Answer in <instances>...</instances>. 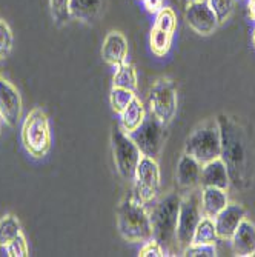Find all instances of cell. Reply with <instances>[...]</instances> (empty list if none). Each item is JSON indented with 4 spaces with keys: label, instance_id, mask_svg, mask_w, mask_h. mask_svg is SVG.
<instances>
[{
    "label": "cell",
    "instance_id": "cell-1",
    "mask_svg": "<svg viewBox=\"0 0 255 257\" xmlns=\"http://www.w3.org/2000/svg\"><path fill=\"white\" fill-rule=\"evenodd\" d=\"M217 123L221 139L220 159L224 162L230 183L241 190L247 186L250 179L252 156L249 137L240 122L227 114H220Z\"/></svg>",
    "mask_w": 255,
    "mask_h": 257
},
{
    "label": "cell",
    "instance_id": "cell-2",
    "mask_svg": "<svg viewBox=\"0 0 255 257\" xmlns=\"http://www.w3.org/2000/svg\"><path fill=\"white\" fill-rule=\"evenodd\" d=\"M181 196L177 193H168L160 197L151 209L152 223V239H155L161 246L172 249L177 245V223L180 211Z\"/></svg>",
    "mask_w": 255,
    "mask_h": 257
},
{
    "label": "cell",
    "instance_id": "cell-3",
    "mask_svg": "<svg viewBox=\"0 0 255 257\" xmlns=\"http://www.w3.org/2000/svg\"><path fill=\"white\" fill-rule=\"evenodd\" d=\"M117 229L120 236L131 243H145L152 239L151 216L143 203L126 197L117 208Z\"/></svg>",
    "mask_w": 255,
    "mask_h": 257
},
{
    "label": "cell",
    "instance_id": "cell-4",
    "mask_svg": "<svg viewBox=\"0 0 255 257\" xmlns=\"http://www.w3.org/2000/svg\"><path fill=\"white\" fill-rule=\"evenodd\" d=\"M22 144L27 153L34 159H43L51 150V125L50 117L42 108H34L23 120Z\"/></svg>",
    "mask_w": 255,
    "mask_h": 257
},
{
    "label": "cell",
    "instance_id": "cell-5",
    "mask_svg": "<svg viewBox=\"0 0 255 257\" xmlns=\"http://www.w3.org/2000/svg\"><path fill=\"white\" fill-rule=\"evenodd\" d=\"M184 153L197 159L201 165L220 157L221 139L220 128L215 120H207L198 125L184 142Z\"/></svg>",
    "mask_w": 255,
    "mask_h": 257
},
{
    "label": "cell",
    "instance_id": "cell-6",
    "mask_svg": "<svg viewBox=\"0 0 255 257\" xmlns=\"http://www.w3.org/2000/svg\"><path fill=\"white\" fill-rule=\"evenodd\" d=\"M111 148L114 165L125 180H134L138 162L143 154L123 128H114L111 133Z\"/></svg>",
    "mask_w": 255,
    "mask_h": 257
},
{
    "label": "cell",
    "instance_id": "cell-7",
    "mask_svg": "<svg viewBox=\"0 0 255 257\" xmlns=\"http://www.w3.org/2000/svg\"><path fill=\"white\" fill-rule=\"evenodd\" d=\"M151 114L163 125H169L178 109V92L171 79H157L149 89Z\"/></svg>",
    "mask_w": 255,
    "mask_h": 257
},
{
    "label": "cell",
    "instance_id": "cell-8",
    "mask_svg": "<svg viewBox=\"0 0 255 257\" xmlns=\"http://www.w3.org/2000/svg\"><path fill=\"white\" fill-rule=\"evenodd\" d=\"M161 188V173L157 159L143 156L134 174V199L148 205L157 199Z\"/></svg>",
    "mask_w": 255,
    "mask_h": 257
},
{
    "label": "cell",
    "instance_id": "cell-9",
    "mask_svg": "<svg viewBox=\"0 0 255 257\" xmlns=\"http://www.w3.org/2000/svg\"><path fill=\"white\" fill-rule=\"evenodd\" d=\"M203 217L200 205V191L192 190L181 196L178 223H177V246L183 251L192 242L197 225Z\"/></svg>",
    "mask_w": 255,
    "mask_h": 257
},
{
    "label": "cell",
    "instance_id": "cell-10",
    "mask_svg": "<svg viewBox=\"0 0 255 257\" xmlns=\"http://www.w3.org/2000/svg\"><path fill=\"white\" fill-rule=\"evenodd\" d=\"M135 145L140 148L142 154L151 159H157L161 154L166 140V125L161 123L152 114H146L143 123L135 131L129 133Z\"/></svg>",
    "mask_w": 255,
    "mask_h": 257
},
{
    "label": "cell",
    "instance_id": "cell-11",
    "mask_svg": "<svg viewBox=\"0 0 255 257\" xmlns=\"http://www.w3.org/2000/svg\"><path fill=\"white\" fill-rule=\"evenodd\" d=\"M184 19L189 28L198 36H211L217 31L220 22L206 0H191L184 5Z\"/></svg>",
    "mask_w": 255,
    "mask_h": 257
},
{
    "label": "cell",
    "instance_id": "cell-12",
    "mask_svg": "<svg viewBox=\"0 0 255 257\" xmlns=\"http://www.w3.org/2000/svg\"><path fill=\"white\" fill-rule=\"evenodd\" d=\"M22 96L7 79L0 77V119L10 128H17L22 119Z\"/></svg>",
    "mask_w": 255,
    "mask_h": 257
},
{
    "label": "cell",
    "instance_id": "cell-13",
    "mask_svg": "<svg viewBox=\"0 0 255 257\" xmlns=\"http://www.w3.org/2000/svg\"><path fill=\"white\" fill-rule=\"evenodd\" d=\"M200 174H201V163L192 156L183 153L177 163L175 180L180 191H192L200 186Z\"/></svg>",
    "mask_w": 255,
    "mask_h": 257
},
{
    "label": "cell",
    "instance_id": "cell-14",
    "mask_svg": "<svg viewBox=\"0 0 255 257\" xmlns=\"http://www.w3.org/2000/svg\"><path fill=\"white\" fill-rule=\"evenodd\" d=\"M243 219H246V209L238 203H227V206L214 219L218 239L230 240Z\"/></svg>",
    "mask_w": 255,
    "mask_h": 257
},
{
    "label": "cell",
    "instance_id": "cell-15",
    "mask_svg": "<svg viewBox=\"0 0 255 257\" xmlns=\"http://www.w3.org/2000/svg\"><path fill=\"white\" fill-rule=\"evenodd\" d=\"M129 46L126 37L120 31H109L103 40L102 57L108 65L119 66L126 62Z\"/></svg>",
    "mask_w": 255,
    "mask_h": 257
},
{
    "label": "cell",
    "instance_id": "cell-16",
    "mask_svg": "<svg viewBox=\"0 0 255 257\" xmlns=\"http://www.w3.org/2000/svg\"><path fill=\"white\" fill-rule=\"evenodd\" d=\"M230 185L229 174L226 170L224 162L218 157L211 162H206L201 165V174H200V188L206 186H214V188L227 190Z\"/></svg>",
    "mask_w": 255,
    "mask_h": 257
},
{
    "label": "cell",
    "instance_id": "cell-17",
    "mask_svg": "<svg viewBox=\"0 0 255 257\" xmlns=\"http://www.w3.org/2000/svg\"><path fill=\"white\" fill-rule=\"evenodd\" d=\"M227 203L229 200H227L226 190L214 188V186L200 188V205H201L203 217H209L214 220L227 206Z\"/></svg>",
    "mask_w": 255,
    "mask_h": 257
},
{
    "label": "cell",
    "instance_id": "cell-18",
    "mask_svg": "<svg viewBox=\"0 0 255 257\" xmlns=\"http://www.w3.org/2000/svg\"><path fill=\"white\" fill-rule=\"evenodd\" d=\"M230 245L235 255L249 257L255 251V225L249 219H243L234 236L230 237Z\"/></svg>",
    "mask_w": 255,
    "mask_h": 257
},
{
    "label": "cell",
    "instance_id": "cell-19",
    "mask_svg": "<svg viewBox=\"0 0 255 257\" xmlns=\"http://www.w3.org/2000/svg\"><path fill=\"white\" fill-rule=\"evenodd\" d=\"M105 8V0H71V17L82 23H94Z\"/></svg>",
    "mask_w": 255,
    "mask_h": 257
},
{
    "label": "cell",
    "instance_id": "cell-20",
    "mask_svg": "<svg viewBox=\"0 0 255 257\" xmlns=\"http://www.w3.org/2000/svg\"><path fill=\"white\" fill-rule=\"evenodd\" d=\"M146 117V109L143 102L135 96V99L122 111L120 114V122H122V128L129 134L132 131H135L138 126L143 123Z\"/></svg>",
    "mask_w": 255,
    "mask_h": 257
},
{
    "label": "cell",
    "instance_id": "cell-21",
    "mask_svg": "<svg viewBox=\"0 0 255 257\" xmlns=\"http://www.w3.org/2000/svg\"><path fill=\"white\" fill-rule=\"evenodd\" d=\"M115 74L112 77V86L117 88H125L129 91H137L138 86V76H137V69L132 63L123 62L122 65L115 66Z\"/></svg>",
    "mask_w": 255,
    "mask_h": 257
},
{
    "label": "cell",
    "instance_id": "cell-22",
    "mask_svg": "<svg viewBox=\"0 0 255 257\" xmlns=\"http://www.w3.org/2000/svg\"><path fill=\"white\" fill-rule=\"evenodd\" d=\"M218 234L215 229V223L209 217H201L200 223L195 228L191 243H203V245H217Z\"/></svg>",
    "mask_w": 255,
    "mask_h": 257
},
{
    "label": "cell",
    "instance_id": "cell-23",
    "mask_svg": "<svg viewBox=\"0 0 255 257\" xmlns=\"http://www.w3.org/2000/svg\"><path fill=\"white\" fill-rule=\"evenodd\" d=\"M172 39L174 34H169L160 28L152 27L151 34H149V46H151V51L158 56V57H165L169 50H171V45H172Z\"/></svg>",
    "mask_w": 255,
    "mask_h": 257
},
{
    "label": "cell",
    "instance_id": "cell-24",
    "mask_svg": "<svg viewBox=\"0 0 255 257\" xmlns=\"http://www.w3.org/2000/svg\"><path fill=\"white\" fill-rule=\"evenodd\" d=\"M22 225L14 214H5L0 219V246L8 245L13 239L22 234Z\"/></svg>",
    "mask_w": 255,
    "mask_h": 257
},
{
    "label": "cell",
    "instance_id": "cell-25",
    "mask_svg": "<svg viewBox=\"0 0 255 257\" xmlns=\"http://www.w3.org/2000/svg\"><path fill=\"white\" fill-rule=\"evenodd\" d=\"M135 99V92L125 89V88H117L112 86L111 88V94H109V103L114 112L122 114V111Z\"/></svg>",
    "mask_w": 255,
    "mask_h": 257
},
{
    "label": "cell",
    "instance_id": "cell-26",
    "mask_svg": "<svg viewBox=\"0 0 255 257\" xmlns=\"http://www.w3.org/2000/svg\"><path fill=\"white\" fill-rule=\"evenodd\" d=\"M50 10L57 27H65L71 20V0H50Z\"/></svg>",
    "mask_w": 255,
    "mask_h": 257
},
{
    "label": "cell",
    "instance_id": "cell-27",
    "mask_svg": "<svg viewBox=\"0 0 255 257\" xmlns=\"http://www.w3.org/2000/svg\"><path fill=\"white\" fill-rule=\"evenodd\" d=\"M155 23L154 27L163 30L169 34H174L177 30V14L174 11V8L171 7H163L157 14H155Z\"/></svg>",
    "mask_w": 255,
    "mask_h": 257
},
{
    "label": "cell",
    "instance_id": "cell-28",
    "mask_svg": "<svg viewBox=\"0 0 255 257\" xmlns=\"http://www.w3.org/2000/svg\"><path fill=\"white\" fill-rule=\"evenodd\" d=\"M4 249L8 257H28L30 255V246L23 232L19 234L16 239H13L8 245H5Z\"/></svg>",
    "mask_w": 255,
    "mask_h": 257
},
{
    "label": "cell",
    "instance_id": "cell-29",
    "mask_svg": "<svg viewBox=\"0 0 255 257\" xmlns=\"http://www.w3.org/2000/svg\"><path fill=\"white\" fill-rule=\"evenodd\" d=\"M14 45V36L8 23L0 19V59H7L10 53L13 51Z\"/></svg>",
    "mask_w": 255,
    "mask_h": 257
},
{
    "label": "cell",
    "instance_id": "cell-30",
    "mask_svg": "<svg viewBox=\"0 0 255 257\" xmlns=\"http://www.w3.org/2000/svg\"><path fill=\"white\" fill-rule=\"evenodd\" d=\"M207 5L212 8L220 23H224L234 11L235 0H206Z\"/></svg>",
    "mask_w": 255,
    "mask_h": 257
},
{
    "label": "cell",
    "instance_id": "cell-31",
    "mask_svg": "<svg viewBox=\"0 0 255 257\" xmlns=\"http://www.w3.org/2000/svg\"><path fill=\"white\" fill-rule=\"evenodd\" d=\"M184 257H215L217 248L215 245H203V243H191L183 249Z\"/></svg>",
    "mask_w": 255,
    "mask_h": 257
},
{
    "label": "cell",
    "instance_id": "cell-32",
    "mask_svg": "<svg viewBox=\"0 0 255 257\" xmlns=\"http://www.w3.org/2000/svg\"><path fill=\"white\" fill-rule=\"evenodd\" d=\"M163 255H165V248L155 239L146 240L140 248V251H138V257H163Z\"/></svg>",
    "mask_w": 255,
    "mask_h": 257
},
{
    "label": "cell",
    "instance_id": "cell-33",
    "mask_svg": "<svg viewBox=\"0 0 255 257\" xmlns=\"http://www.w3.org/2000/svg\"><path fill=\"white\" fill-rule=\"evenodd\" d=\"M143 7L146 8L148 13L151 14H157L161 8L165 7V0H142Z\"/></svg>",
    "mask_w": 255,
    "mask_h": 257
},
{
    "label": "cell",
    "instance_id": "cell-34",
    "mask_svg": "<svg viewBox=\"0 0 255 257\" xmlns=\"http://www.w3.org/2000/svg\"><path fill=\"white\" fill-rule=\"evenodd\" d=\"M247 14L252 20H255V0H247Z\"/></svg>",
    "mask_w": 255,
    "mask_h": 257
},
{
    "label": "cell",
    "instance_id": "cell-35",
    "mask_svg": "<svg viewBox=\"0 0 255 257\" xmlns=\"http://www.w3.org/2000/svg\"><path fill=\"white\" fill-rule=\"evenodd\" d=\"M175 2H178V4H181V5L184 7V5H186L188 2H191V0H175Z\"/></svg>",
    "mask_w": 255,
    "mask_h": 257
},
{
    "label": "cell",
    "instance_id": "cell-36",
    "mask_svg": "<svg viewBox=\"0 0 255 257\" xmlns=\"http://www.w3.org/2000/svg\"><path fill=\"white\" fill-rule=\"evenodd\" d=\"M252 45H253V48H255V28L252 30Z\"/></svg>",
    "mask_w": 255,
    "mask_h": 257
},
{
    "label": "cell",
    "instance_id": "cell-37",
    "mask_svg": "<svg viewBox=\"0 0 255 257\" xmlns=\"http://www.w3.org/2000/svg\"><path fill=\"white\" fill-rule=\"evenodd\" d=\"M249 257H255V251H253V252H252V254H250Z\"/></svg>",
    "mask_w": 255,
    "mask_h": 257
},
{
    "label": "cell",
    "instance_id": "cell-38",
    "mask_svg": "<svg viewBox=\"0 0 255 257\" xmlns=\"http://www.w3.org/2000/svg\"><path fill=\"white\" fill-rule=\"evenodd\" d=\"M0 130H2V119H0Z\"/></svg>",
    "mask_w": 255,
    "mask_h": 257
}]
</instances>
